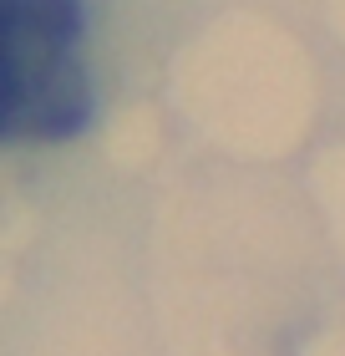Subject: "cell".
Returning <instances> with one entry per match:
<instances>
[{
	"label": "cell",
	"mask_w": 345,
	"mask_h": 356,
	"mask_svg": "<svg viewBox=\"0 0 345 356\" xmlns=\"http://www.w3.org/2000/svg\"><path fill=\"white\" fill-rule=\"evenodd\" d=\"M81 0H6V138L61 143L87 127Z\"/></svg>",
	"instance_id": "1"
}]
</instances>
